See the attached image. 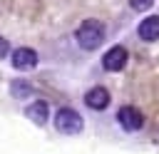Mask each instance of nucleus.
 I'll return each instance as SVG.
<instances>
[{
    "label": "nucleus",
    "instance_id": "5",
    "mask_svg": "<svg viewBox=\"0 0 159 154\" xmlns=\"http://www.w3.org/2000/svg\"><path fill=\"white\" fill-rule=\"evenodd\" d=\"M12 65L17 70H30V67L37 65V52L30 50V47H20V50L12 52Z\"/></svg>",
    "mask_w": 159,
    "mask_h": 154
},
{
    "label": "nucleus",
    "instance_id": "2",
    "mask_svg": "<svg viewBox=\"0 0 159 154\" xmlns=\"http://www.w3.org/2000/svg\"><path fill=\"white\" fill-rule=\"evenodd\" d=\"M55 127H57L60 132H65V134H77V132H82V117H80L75 109L62 107V109L55 114Z\"/></svg>",
    "mask_w": 159,
    "mask_h": 154
},
{
    "label": "nucleus",
    "instance_id": "7",
    "mask_svg": "<svg viewBox=\"0 0 159 154\" xmlns=\"http://www.w3.org/2000/svg\"><path fill=\"white\" fill-rule=\"evenodd\" d=\"M84 102H87V107H92V109H104V107L109 104V92H107L104 87H92V89L84 94Z\"/></svg>",
    "mask_w": 159,
    "mask_h": 154
},
{
    "label": "nucleus",
    "instance_id": "9",
    "mask_svg": "<svg viewBox=\"0 0 159 154\" xmlns=\"http://www.w3.org/2000/svg\"><path fill=\"white\" fill-rule=\"evenodd\" d=\"M10 92H12L15 97H27V94L32 92V87H30L27 82H20V79H15V82L10 84Z\"/></svg>",
    "mask_w": 159,
    "mask_h": 154
},
{
    "label": "nucleus",
    "instance_id": "10",
    "mask_svg": "<svg viewBox=\"0 0 159 154\" xmlns=\"http://www.w3.org/2000/svg\"><path fill=\"white\" fill-rule=\"evenodd\" d=\"M129 5H132L137 12H144V10H149V7L154 5V0H129Z\"/></svg>",
    "mask_w": 159,
    "mask_h": 154
},
{
    "label": "nucleus",
    "instance_id": "4",
    "mask_svg": "<svg viewBox=\"0 0 159 154\" xmlns=\"http://www.w3.org/2000/svg\"><path fill=\"white\" fill-rule=\"evenodd\" d=\"M117 119H119V124H122L127 132H137V129L144 124V117H142V112H139L137 107H122L119 114H117Z\"/></svg>",
    "mask_w": 159,
    "mask_h": 154
},
{
    "label": "nucleus",
    "instance_id": "1",
    "mask_svg": "<svg viewBox=\"0 0 159 154\" xmlns=\"http://www.w3.org/2000/svg\"><path fill=\"white\" fill-rule=\"evenodd\" d=\"M75 37H77V42H80L82 50H97L104 42V25L99 20H84L77 27Z\"/></svg>",
    "mask_w": 159,
    "mask_h": 154
},
{
    "label": "nucleus",
    "instance_id": "6",
    "mask_svg": "<svg viewBox=\"0 0 159 154\" xmlns=\"http://www.w3.org/2000/svg\"><path fill=\"white\" fill-rule=\"evenodd\" d=\"M139 37L147 40V42L159 40V15H149L139 22Z\"/></svg>",
    "mask_w": 159,
    "mask_h": 154
},
{
    "label": "nucleus",
    "instance_id": "8",
    "mask_svg": "<svg viewBox=\"0 0 159 154\" xmlns=\"http://www.w3.org/2000/svg\"><path fill=\"white\" fill-rule=\"evenodd\" d=\"M25 112H27V117H30L35 124H45V122H47V102H42V99L32 102Z\"/></svg>",
    "mask_w": 159,
    "mask_h": 154
},
{
    "label": "nucleus",
    "instance_id": "11",
    "mask_svg": "<svg viewBox=\"0 0 159 154\" xmlns=\"http://www.w3.org/2000/svg\"><path fill=\"white\" fill-rule=\"evenodd\" d=\"M10 52V45H7V40L5 37H0V57H5Z\"/></svg>",
    "mask_w": 159,
    "mask_h": 154
},
{
    "label": "nucleus",
    "instance_id": "3",
    "mask_svg": "<svg viewBox=\"0 0 159 154\" xmlns=\"http://www.w3.org/2000/svg\"><path fill=\"white\" fill-rule=\"evenodd\" d=\"M102 65H104V70H109V72H119L124 65H127V50L124 47H109L107 52H104V57H102Z\"/></svg>",
    "mask_w": 159,
    "mask_h": 154
}]
</instances>
